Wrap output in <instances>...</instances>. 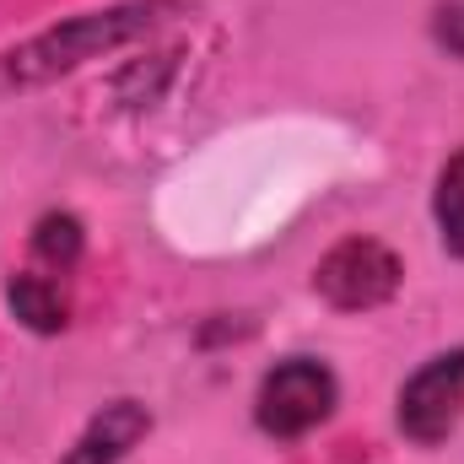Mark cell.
Here are the masks:
<instances>
[{
    "label": "cell",
    "instance_id": "1",
    "mask_svg": "<svg viewBox=\"0 0 464 464\" xmlns=\"http://www.w3.org/2000/svg\"><path fill=\"white\" fill-rule=\"evenodd\" d=\"M168 5H173V0L76 16V22H65V27H54V33H44V38L11 49V54L0 60V87H38V82H49V76H60V71L92 60L98 49H114V44H124V38H135V33L151 27V16L168 11Z\"/></svg>",
    "mask_w": 464,
    "mask_h": 464
},
{
    "label": "cell",
    "instance_id": "2",
    "mask_svg": "<svg viewBox=\"0 0 464 464\" xmlns=\"http://www.w3.org/2000/svg\"><path fill=\"white\" fill-rule=\"evenodd\" d=\"M330 411H335V372L314 356H292L270 367L254 400V416L270 438H303L319 421H330Z\"/></svg>",
    "mask_w": 464,
    "mask_h": 464
},
{
    "label": "cell",
    "instance_id": "3",
    "mask_svg": "<svg viewBox=\"0 0 464 464\" xmlns=\"http://www.w3.org/2000/svg\"><path fill=\"white\" fill-rule=\"evenodd\" d=\"M400 276H405L400 259L378 237H346L319 259L314 292L341 314H367V308H378L400 292Z\"/></svg>",
    "mask_w": 464,
    "mask_h": 464
},
{
    "label": "cell",
    "instance_id": "4",
    "mask_svg": "<svg viewBox=\"0 0 464 464\" xmlns=\"http://www.w3.org/2000/svg\"><path fill=\"white\" fill-rule=\"evenodd\" d=\"M464 416V351L432 356L421 372H411V383L400 389V427L416 443H443Z\"/></svg>",
    "mask_w": 464,
    "mask_h": 464
},
{
    "label": "cell",
    "instance_id": "5",
    "mask_svg": "<svg viewBox=\"0 0 464 464\" xmlns=\"http://www.w3.org/2000/svg\"><path fill=\"white\" fill-rule=\"evenodd\" d=\"M146 432H151L146 405H135V400H114V405H103V411L87 421V432L76 438V449H71L60 464H119L140 438H146Z\"/></svg>",
    "mask_w": 464,
    "mask_h": 464
},
{
    "label": "cell",
    "instance_id": "6",
    "mask_svg": "<svg viewBox=\"0 0 464 464\" xmlns=\"http://www.w3.org/2000/svg\"><path fill=\"white\" fill-rule=\"evenodd\" d=\"M5 303H11V314H16L27 330H38V335L65 330V303H60L54 281H44V276H16V281L5 286Z\"/></svg>",
    "mask_w": 464,
    "mask_h": 464
},
{
    "label": "cell",
    "instance_id": "7",
    "mask_svg": "<svg viewBox=\"0 0 464 464\" xmlns=\"http://www.w3.org/2000/svg\"><path fill=\"white\" fill-rule=\"evenodd\" d=\"M432 217L443 227V243L464 259V151L438 173V195H432Z\"/></svg>",
    "mask_w": 464,
    "mask_h": 464
},
{
    "label": "cell",
    "instance_id": "8",
    "mask_svg": "<svg viewBox=\"0 0 464 464\" xmlns=\"http://www.w3.org/2000/svg\"><path fill=\"white\" fill-rule=\"evenodd\" d=\"M33 248H38L49 265L71 270V265H76V254H82V222H76V217H65V211L44 217V222H38V232H33Z\"/></svg>",
    "mask_w": 464,
    "mask_h": 464
},
{
    "label": "cell",
    "instance_id": "9",
    "mask_svg": "<svg viewBox=\"0 0 464 464\" xmlns=\"http://www.w3.org/2000/svg\"><path fill=\"white\" fill-rule=\"evenodd\" d=\"M432 33H438V44H443L449 54H459V60H464V0H454V5H443V11H438Z\"/></svg>",
    "mask_w": 464,
    "mask_h": 464
}]
</instances>
